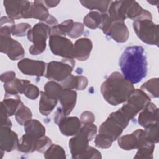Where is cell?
<instances>
[{"label":"cell","mask_w":159,"mask_h":159,"mask_svg":"<svg viewBox=\"0 0 159 159\" xmlns=\"http://www.w3.org/2000/svg\"><path fill=\"white\" fill-rule=\"evenodd\" d=\"M99 27L106 35L117 42H126L129 36L128 29L124 22L111 20L107 13L102 14V22Z\"/></svg>","instance_id":"obj_7"},{"label":"cell","mask_w":159,"mask_h":159,"mask_svg":"<svg viewBox=\"0 0 159 159\" xmlns=\"http://www.w3.org/2000/svg\"><path fill=\"white\" fill-rule=\"evenodd\" d=\"M83 29L84 25L81 23L75 22L73 29L68 35L71 38H78L82 35Z\"/></svg>","instance_id":"obj_42"},{"label":"cell","mask_w":159,"mask_h":159,"mask_svg":"<svg viewBox=\"0 0 159 159\" xmlns=\"http://www.w3.org/2000/svg\"><path fill=\"white\" fill-rule=\"evenodd\" d=\"M126 101L119 110L130 120L150 102V98L145 91L137 89Z\"/></svg>","instance_id":"obj_8"},{"label":"cell","mask_w":159,"mask_h":159,"mask_svg":"<svg viewBox=\"0 0 159 159\" xmlns=\"http://www.w3.org/2000/svg\"><path fill=\"white\" fill-rule=\"evenodd\" d=\"M51 27L47 24H36L27 33L28 40L33 43L29 51L31 55H37L44 52L46 48V40L50 35Z\"/></svg>","instance_id":"obj_5"},{"label":"cell","mask_w":159,"mask_h":159,"mask_svg":"<svg viewBox=\"0 0 159 159\" xmlns=\"http://www.w3.org/2000/svg\"><path fill=\"white\" fill-rule=\"evenodd\" d=\"M16 78V73L14 71H7L1 75V80L4 83L10 82Z\"/></svg>","instance_id":"obj_45"},{"label":"cell","mask_w":159,"mask_h":159,"mask_svg":"<svg viewBox=\"0 0 159 159\" xmlns=\"http://www.w3.org/2000/svg\"><path fill=\"white\" fill-rule=\"evenodd\" d=\"M80 120L81 122L84 124L88 123H93L94 121L95 120V117L91 112L85 111L81 114Z\"/></svg>","instance_id":"obj_44"},{"label":"cell","mask_w":159,"mask_h":159,"mask_svg":"<svg viewBox=\"0 0 159 159\" xmlns=\"http://www.w3.org/2000/svg\"><path fill=\"white\" fill-rule=\"evenodd\" d=\"M158 109L152 102L148 103L140 113L138 123L144 128H147L158 123Z\"/></svg>","instance_id":"obj_16"},{"label":"cell","mask_w":159,"mask_h":159,"mask_svg":"<svg viewBox=\"0 0 159 159\" xmlns=\"http://www.w3.org/2000/svg\"><path fill=\"white\" fill-rule=\"evenodd\" d=\"M74 23L73 20L68 19L60 24H58L52 27L50 35H60L64 37L66 35H68L73 27Z\"/></svg>","instance_id":"obj_27"},{"label":"cell","mask_w":159,"mask_h":159,"mask_svg":"<svg viewBox=\"0 0 159 159\" xmlns=\"http://www.w3.org/2000/svg\"><path fill=\"white\" fill-rule=\"evenodd\" d=\"M149 143H154L148 140L145 130L142 129H137L132 134L124 135L118 139L119 146L125 150L139 148Z\"/></svg>","instance_id":"obj_10"},{"label":"cell","mask_w":159,"mask_h":159,"mask_svg":"<svg viewBox=\"0 0 159 159\" xmlns=\"http://www.w3.org/2000/svg\"><path fill=\"white\" fill-rule=\"evenodd\" d=\"M3 4L9 17L12 19H19L24 16L29 9L31 2L28 1H4Z\"/></svg>","instance_id":"obj_13"},{"label":"cell","mask_w":159,"mask_h":159,"mask_svg":"<svg viewBox=\"0 0 159 159\" xmlns=\"http://www.w3.org/2000/svg\"><path fill=\"white\" fill-rule=\"evenodd\" d=\"M88 138L80 132L70 140L69 147L73 158L80 159L88 147Z\"/></svg>","instance_id":"obj_17"},{"label":"cell","mask_w":159,"mask_h":159,"mask_svg":"<svg viewBox=\"0 0 159 159\" xmlns=\"http://www.w3.org/2000/svg\"><path fill=\"white\" fill-rule=\"evenodd\" d=\"M44 157L47 159L65 158V152L61 147L57 144H52L45 152Z\"/></svg>","instance_id":"obj_33"},{"label":"cell","mask_w":159,"mask_h":159,"mask_svg":"<svg viewBox=\"0 0 159 159\" xmlns=\"http://www.w3.org/2000/svg\"><path fill=\"white\" fill-rule=\"evenodd\" d=\"M57 99H52L46 94L41 91L39 101V111L43 116H48L54 109L57 104Z\"/></svg>","instance_id":"obj_26"},{"label":"cell","mask_w":159,"mask_h":159,"mask_svg":"<svg viewBox=\"0 0 159 159\" xmlns=\"http://www.w3.org/2000/svg\"><path fill=\"white\" fill-rule=\"evenodd\" d=\"M14 25V21L12 19L9 17H2L0 24V36L11 37V34H12Z\"/></svg>","instance_id":"obj_34"},{"label":"cell","mask_w":159,"mask_h":159,"mask_svg":"<svg viewBox=\"0 0 159 159\" xmlns=\"http://www.w3.org/2000/svg\"><path fill=\"white\" fill-rule=\"evenodd\" d=\"M63 91V87L53 81L47 82L44 86V93L52 99H59Z\"/></svg>","instance_id":"obj_28"},{"label":"cell","mask_w":159,"mask_h":159,"mask_svg":"<svg viewBox=\"0 0 159 159\" xmlns=\"http://www.w3.org/2000/svg\"><path fill=\"white\" fill-rule=\"evenodd\" d=\"M39 139L25 134L22 136L19 142L17 149L23 153H32L37 151Z\"/></svg>","instance_id":"obj_22"},{"label":"cell","mask_w":159,"mask_h":159,"mask_svg":"<svg viewBox=\"0 0 159 159\" xmlns=\"http://www.w3.org/2000/svg\"><path fill=\"white\" fill-rule=\"evenodd\" d=\"M47 8L42 1H35L24 16V18H35L40 20L46 21L49 16Z\"/></svg>","instance_id":"obj_21"},{"label":"cell","mask_w":159,"mask_h":159,"mask_svg":"<svg viewBox=\"0 0 159 159\" xmlns=\"http://www.w3.org/2000/svg\"><path fill=\"white\" fill-rule=\"evenodd\" d=\"M49 46L52 52L65 58H73V44L68 39L63 36L50 35Z\"/></svg>","instance_id":"obj_11"},{"label":"cell","mask_w":159,"mask_h":159,"mask_svg":"<svg viewBox=\"0 0 159 159\" xmlns=\"http://www.w3.org/2000/svg\"><path fill=\"white\" fill-rule=\"evenodd\" d=\"M32 114L31 111L22 102L20 103L19 108L15 113V117L17 122L20 125H24V124L29 120L31 119Z\"/></svg>","instance_id":"obj_31"},{"label":"cell","mask_w":159,"mask_h":159,"mask_svg":"<svg viewBox=\"0 0 159 159\" xmlns=\"http://www.w3.org/2000/svg\"><path fill=\"white\" fill-rule=\"evenodd\" d=\"M80 2L89 9H97L102 13H106L111 2L110 1H81Z\"/></svg>","instance_id":"obj_30"},{"label":"cell","mask_w":159,"mask_h":159,"mask_svg":"<svg viewBox=\"0 0 159 159\" xmlns=\"http://www.w3.org/2000/svg\"><path fill=\"white\" fill-rule=\"evenodd\" d=\"M80 132L83 134L88 138L89 141H91L96 135L97 127L93 123L84 124L80 129Z\"/></svg>","instance_id":"obj_36"},{"label":"cell","mask_w":159,"mask_h":159,"mask_svg":"<svg viewBox=\"0 0 159 159\" xmlns=\"http://www.w3.org/2000/svg\"><path fill=\"white\" fill-rule=\"evenodd\" d=\"M11 127H1L0 137V148L7 152H11L18 147L19 139L16 132L11 129Z\"/></svg>","instance_id":"obj_15"},{"label":"cell","mask_w":159,"mask_h":159,"mask_svg":"<svg viewBox=\"0 0 159 159\" xmlns=\"http://www.w3.org/2000/svg\"><path fill=\"white\" fill-rule=\"evenodd\" d=\"M134 90L133 84L117 71L111 73L101 86L103 98L112 106L125 102Z\"/></svg>","instance_id":"obj_2"},{"label":"cell","mask_w":159,"mask_h":159,"mask_svg":"<svg viewBox=\"0 0 159 159\" xmlns=\"http://www.w3.org/2000/svg\"><path fill=\"white\" fill-rule=\"evenodd\" d=\"M101 153L93 147L88 146L85 152L82 155L81 158H101Z\"/></svg>","instance_id":"obj_41"},{"label":"cell","mask_w":159,"mask_h":159,"mask_svg":"<svg viewBox=\"0 0 159 159\" xmlns=\"http://www.w3.org/2000/svg\"><path fill=\"white\" fill-rule=\"evenodd\" d=\"M145 133L147 138L149 141L154 143H158V123L155 124L147 128H145Z\"/></svg>","instance_id":"obj_37"},{"label":"cell","mask_w":159,"mask_h":159,"mask_svg":"<svg viewBox=\"0 0 159 159\" xmlns=\"http://www.w3.org/2000/svg\"><path fill=\"white\" fill-rule=\"evenodd\" d=\"M23 94L30 99H35L39 97L40 91L36 86L31 84L30 83H29L25 86L23 91Z\"/></svg>","instance_id":"obj_39"},{"label":"cell","mask_w":159,"mask_h":159,"mask_svg":"<svg viewBox=\"0 0 159 159\" xmlns=\"http://www.w3.org/2000/svg\"><path fill=\"white\" fill-rule=\"evenodd\" d=\"M102 22V14L97 11L89 12L83 19L84 25L90 29H96L100 27Z\"/></svg>","instance_id":"obj_29"},{"label":"cell","mask_w":159,"mask_h":159,"mask_svg":"<svg viewBox=\"0 0 159 159\" xmlns=\"http://www.w3.org/2000/svg\"><path fill=\"white\" fill-rule=\"evenodd\" d=\"M93 48L91 40L88 38H81L73 44V57L80 61L86 60Z\"/></svg>","instance_id":"obj_19"},{"label":"cell","mask_w":159,"mask_h":159,"mask_svg":"<svg viewBox=\"0 0 159 159\" xmlns=\"http://www.w3.org/2000/svg\"><path fill=\"white\" fill-rule=\"evenodd\" d=\"M75 64L73 58H65L61 61H52L47 64L45 76L61 83L71 75Z\"/></svg>","instance_id":"obj_9"},{"label":"cell","mask_w":159,"mask_h":159,"mask_svg":"<svg viewBox=\"0 0 159 159\" xmlns=\"http://www.w3.org/2000/svg\"><path fill=\"white\" fill-rule=\"evenodd\" d=\"M19 70L24 74L30 76H42L45 70V63L42 61L24 58L17 63Z\"/></svg>","instance_id":"obj_14"},{"label":"cell","mask_w":159,"mask_h":159,"mask_svg":"<svg viewBox=\"0 0 159 159\" xmlns=\"http://www.w3.org/2000/svg\"><path fill=\"white\" fill-rule=\"evenodd\" d=\"M119 66L123 76L132 84L142 81L147 74V61L143 47H127L119 60Z\"/></svg>","instance_id":"obj_1"},{"label":"cell","mask_w":159,"mask_h":159,"mask_svg":"<svg viewBox=\"0 0 159 159\" xmlns=\"http://www.w3.org/2000/svg\"><path fill=\"white\" fill-rule=\"evenodd\" d=\"M133 28L137 37L144 43L158 45V25L152 19H139L133 22Z\"/></svg>","instance_id":"obj_6"},{"label":"cell","mask_w":159,"mask_h":159,"mask_svg":"<svg viewBox=\"0 0 159 159\" xmlns=\"http://www.w3.org/2000/svg\"><path fill=\"white\" fill-rule=\"evenodd\" d=\"M158 78H152L143 83L141 86V89L147 92L150 96L153 98L158 97Z\"/></svg>","instance_id":"obj_32"},{"label":"cell","mask_w":159,"mask_h":159,"mask_svg":"<svg viewBox=\"0 0 159 159\" xmlns=\"http://www.w3.org/2000/svg\"><path fill=\"white\" fill-rule=\"evenodd\" d=\"M20 98L18 94H5L4 99L1 102V105L4 108L7 116H12L15 114L20 103Z\"/></svg>","instance_id":"obj_24"},{"label":"cell","mask_w":159,"mask_h":159,"mask_svg":"<svg viewBox=\"0 0 159 159\" xmlns=\"http://www.w3.org/2000/svg\"><path fill=\"white\" fill-rule=\"evenodd\" d=\"M25 134L32 135L36 138H40L45 135V127L36 119H30L24 124Z\"/></svg>","instance_id":"obj_25"},{"label":"cell","mask_w":159,"mask_h":159,"mask_svg":"<svg viewBox=\"0 0 159 159\" xmlns=\"http://www.w3.org/2000/svg\"><path fill=\"white\" fill-rule=\"evenodd\" d=\"M155 143H149L138 148L134 158H153Z\"/></svg>","instance_id":"obj_35"},{"label":"cell","mask_w":159,"mask_h":159,"mask_svg":"<svg viewBox=\"0 0 159 159\" xmlns=\"http://www.w3.org/2000/svg\"><path fill=\"white\" fill-rule=\"evenodd\" d=\"M129 122V120L120 110H118L111 113L101 124L99 134L107 137L114 142L120 135Z\"/></svg>","instance_id":"obj_4"},{"label":"cell","mask_w":159,"mask_h":159,"mask_svg":"<svg viewBox=\"0 0 159 159\" xmlns=\"http://www.w3.org/2000/svg\"><path fill=\"white\" fill-rule=\"evenodd\" d=\"M77 94L74 90L63 89L59 98L61 107L58 108L65 116H67L72 111L76 102Z\"/></svg>","instance_id":"obj_20"},{"label":"cell","mask_w":159,"mask_h":159,"mask_svg":"<svg viewBox=\"0 0 159 159\" xmlns=\"http://www.w3.org/2000/svg\"><path fill=\"white\" fill-rule=\"evenodd\" d=\"M88 80L83 76H73L70 75L65 80L61 82V86L64 89H76L78 90H83L86 88L88 85Z\"/></svg>","instance_id":"obj_23"},{"label":"cell","mask_w":159,"mask_h":159,"mask_svg":"<svg viewBox=\"0 0 159 159\" xmlns=\"http://www.w3.org/2000/svg\"><path fill=\"white\" fill-rule=\"evenodd\" d=\"M43 2L45 6H47L48 7H55L60 3L59 1H43Z\"/></svg>","instance_id":"obj_46"},{"label":"cell","mask_w":159,"mask_h":159,"mask_svg":"<svg viewBox=\"0 0 159 159\" xmlns=\"http://www.w3.org/2000/svg\"><path fill=\"white\" fill-rule=\"evenodd\" d=\"M9 116H7L4 108L1 105V127H12V122L9 119Z\"/></svg>","instance_id":"obj_43"},{"label":"cell","mask_w":159,"mask_h":159,"mask_svg":"<svg viewBox=\"0 0 159 159\" xmlns=\"http://www.w3.org/2000/svg\"><path fill=\"white\" fill-rule=\"evenodd\" d=\"M81 122L76 117H63L57 123L61 134L66 136L75 135L79 133Z\"/></svg>","instance_id":"obj_18"},{"label":"cell","mask_w":159,"mask_h":159,"mask_svg":"<svg viewBox=\"0 0 159 159\" xmlns=\"http://www.w3.org/2000/svg\"><path fill=\"white\" fill-rule=\"evenodd\" d=\"M31 29V26L27 23H20L14 25L12 30V34L17 37H23L27 35Z\"/></svg>","instance_id":"obj_38"},{"label":"cell","mask_w":159,"mask_h":159,"mask_svg":"<svg viewBox=\"0 0 159 159\" xmlns=\"http://www.w3.org/2000/svg\"><path fill=\"white\" fill-rule=\"evenodd\" d=\"M1 52L12 60H17L24 55L22 45L11 37H1Z\"/></svg>","instance_id":"obj_12"},{"label":"cell","mask_w":159,"mask_h":159,"mask_svg":"<svg viewBox=\"0 0 159 159\" xmlns=\"http://www.w3.org/2000/svg\"><path fill=\"white\" fill-rule=\"evenodd\" d=\"M143 11L135 1H115L111 2L107 14L111 20L124 22L126 18L137 20Z\"/></svg>","instance_id":"obj_3"},{"label":"cell","mask_w":159,"mask_h":159,"mask_svg":"<svg viewBox=\"0 0 159 159\" xmlns=\"http://www.w3.org/2000/svg\"><path fill=\"white\" fill-rule=\"evenodd\" d=\"M94 142L96 146L98 148H107L111 146L113 141L107 137L99 134L96 137Z\"/></svg>","instance_id":"obj_40"},{"label":"cell","mask_w":159,"mask_h":159,"mask_svg":"<svg viewBox=\"0 0 159 159\" xmlns=\"http://www.w3.org/2000/svg\"><path fill=\"white\" fill-rule=\"evenodd\" d=\"M148 2L149 3H150V4H152V5H157V4L158 3L159 1H158V0H157V1H154V2H153V1H148Z\"/></svg>","instance_id":"obj_47"}]
</instances>
